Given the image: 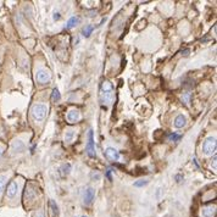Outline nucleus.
<instances>
[{
    "mask_svg": "<svg viewBox=\"0 0 217 217\" xmlns=\"http://www.w3.org/2000/svg\"><path fill=\"white\" fill-rule=\"evenodd\" d=\"M46 112H48V107H46L45 105H43V104L33 105V107H32V116H33L34 120H37V121L44 120Z\"/></svg>",
    "mask_w": 217,
    "mask_h": 217,
    "instance_id": "f257e3e1",
    "label": "nucleus"
},
{
    "mask_svg": "<svg viewBox=\"0 0 217 217\" xmlns=\"http://www.w3.org/2000/svg\"><path fill=\"white\" fill-rule=\"evenodd\" d=\"M203 151L205 155H212L216 151V138L215 137H209L205 139L203 144Z\"/></svg>",
    "mask_w": 217,
    "mask_h": 217,
    "instance_id": "f03ea898",
    "label": "nucleus"
},
{
    "mask_svg": "<svg viewBox=\"0 0 217 217\" xmlns=\"http://www.w3.org/2000/svg\"><path fill=\"white\" fill-rule=\"evenodd\" d=\"M85 151L88 156L95 157V146H94V136H93V131L90 130L88 133V143L85 145Z\"/></svg>",
    "mask_w": 217,
    "mask_h": 217,
    "instance_id": "7ed1b4c3",
    "label": "nucleus"
},
{
    "mask_svg": "<svg viewBox=\"0 0 217 217\" xmlns=\"http://www.w3.org/2000/svg\"><path fill=\"white\" fill-rule=\"evenodd\" d=\"M36 79L38 83L40 84H44V83H48V82L51 79V74L46 71V70H43V68H39L37 73H36Z\"/></svg>",
    "mask_w": 217,
    "mask_h": 217,
    "instance_id": "20e7f679",
    "label": "nucleus"
},
{
    "mask_svg": "<svg viewBox=\"0 0 217 217\" xmlns=\"http://www.w3.org/2000/svg\"><path fill=\"white\" fill-rule=\"evenodd\" d=\"M105 156L110 161H118L120 160V152L115 148H106L105 149Z\"/></svg>",
    "mask_w": 217,
    "mask_h": 217,
    "instance_id": "39448f33",
    "label": "nucleus"
},
{
    "mask_svg": "<svg viewBox=\"0 0 217 217\" xmlns=\"http://www.w3.org/2000/svg\"><path fill=\"white\" fill-rule=\"evenodd\" d=\"M81 120V112L78 110H70L68 112H67V121L70 123H77L78 121Z\"/></svg>",
    "mask_w": 217,
    "mask_h": 217,
    "instance_id": "423d86ee",
    "label": "nucleus"
},
{
    "mask_svg": "<svg viewBox=\"0 0 217 217\" xmlns=\"http://www.w3.org/2000/svg\"><path fill=\"white\" fill-rule=\"evenodd\" d=\"M94 198H95V190L93 188H88L84 193V204L90 205L93 203V200H94Z\"/></svg>",
    "mask_w": 217,
    "mask_h": 217,
    "instance_id": "0eeeda50",
    "label": "nucleus"
},
{
    "mask_svg": "<svg viewBox=\"0 0 217 217\" xmlns=\"http://www.w3.org/2000/svg\"><path fill=\"white\" fill-rule=\"evenodd\" d=\"M17 189H19V185H17V183L15 180L10 182V184L8 187V190H6V194L9 198H14L16 194H17Z\"/></svg>",
    "mask_w": 217,
    "mask_h": 217,
    "instance_id": "6e6552de",
    "label": "nucleus"
},
{
    "mask_svg": "<svg viewBox=\"0 0 217 217\" xmlns=\"http://www.w3.org/2000/svg\"><path fill=\"white\" fill-rule=\"evenodd\" d=\"M49 212L51 217H59V215H60L59 206L54 200H49Z\"/></svg>",
    "mask_w": 217,
    "mask_h": 217,
    "instance_id": "1a4fd4ad",
    "label": "nucleus"
},
{
    "mask_svg": "<svg viewBox=\"0 0 217 217\" xmlns=\"http://www.w3.org/2000/svg\"><path fill=\"white\" fill-rule=\"evenodd\" d=\"M216 214V206H206L201 210V217H214Z\"/></svg>",
    "mask_w": 217,
    "mask_h": 217,
    "instance_id": "9d476101",
    "label": "nucleus"
},
{
    "mask_svg": "<svg viewBox=\"0 0 217 217\" xmlns=\"http://www.w3.org/2000/svg\"><path fill=\"white\" fill-rule=\"evenodd\" d=\"M100 101L101 104H110L112 101V92H100Z\"/></svg>",
    "mask_w": 217,
    "mask_h": 217,
    "instance_id": "9b49d317",
    "label": "nucleus"
},
{
    "mask_svg": "<svg viewBox=\"0 0 217 217\" xmlns=\"http://www.w3.org/2000/svg\"><path fill=\"white\" fill-rule=\"evenodd\" d=\"M185 123H187V118H185V117H184L183 115H178V116L174 118L173 126H174L176 128H182V127L185 126Z\"/></svg>",
    "mask_w": 217,
    "mask_h": 217,
    "instance_id": "f8f14e48",
    "label": "nucleus"
},
{
    "mask_svg": "<svg viewBox=\"0 0 217 217\" xmlns=\"http://www.w3.org/2000/svg\"><path fill=\"white\" fill-rule=\"evenodd\" d=\"M36 196H37V192L31 189V184L27 185L26 192H25V198H27V200H33Z\"/></svg>",
    "mask_w": 217,
    "mask_h": 217,
    "instance_id": "ddd939ff",
    "label": "nucleus"
},
{
    "mask_svg": "<svg viewBox=\"0 0 217 217\" xmlns=\"http://www.w3.org/2000/svg\"><path fill=\"white\" fill-rule=\"evenodd\" d=\"M100 92H114V85L110 81H104L100 87Z\"/></svg>",
    "mask_w": 217,
    "mask_h": 217,
    "instance_id": "4468645a",
    "label": "nucleus"
},
{
    "mask_svg": "<svg viewBox=\"0 0 217 217\" xmlns=\"http://www.w3.org/2000/svg\"><path fill=\"white\" fill-rule=\"evenodd\" d=\"M70 172H71V165H70V163H65V165H62L60 167V174L62 176V177L67 176Z\"/></svg>",
    "mask_w": 217,
    "mask_h": 217,
    "instance_id": "2eb2a0df",
    "label": "nucleus"
},
{
    "mask_svg": "<svg viewBox=\"0 0 217 217\" xmlns=\"http://www.w3.org/2000/svg\"><path fill=\"white\" fill-rule=\"evenodd\" d=\"M79 23V17H76V16H73V17H71L68 21H67V28L70 29V28H73V27H76Z\"/></svg>",
    "mask_w": 217,
    "mask_h": 217,
    "instance_id": "dca6fc26",
    "label": "nucleus"
},
{
    "mask_svg": "<svg viewBox=\"0 0 217 217\" xmlns=\"http://www.w3.org/2000/svg\"><path fill=\"white\" fill-rule=\"evenodd\" d=\"M61 99V95H60V92H59V89H55L52 90V93H51V101L52 103H57L59 100Z\"/></svg>",
    "mask_w": 217,
    "mask_h": 217,
    "instance_id": "f3484780",
    "label": "nucleus"
},
{
    "mask_svg": "<svg viewBox=\"0 0 217 217\" xmlns=\"http://www.w3.org/2000/svg\"><path fill=\"white\" fill-rule=\"evenodd\" d=\"M73 138H74V132L73 131H67L66 134H65V142L72 143L73 142Z\"/></svg>",
    "mask_w": 217,
    "mask_h": 217,
    "instance_id": "a211bd4d",
    "label": "nucleus"
},
{
    "mask_svg": "<svg viewBox=\"0 0 217 217\" xmlns=\"http://www.w3.org/2000/svg\"><path fill=\"white\" fill-rule=\"evenodd\" d=\"M93 26H85L84 28H83V31H82V33H83V36L85 37V38H88L92 34V32H93Z\"/></svg>",
    "mask_w": 217,
    "mask_h": 217,
    "instance_id": "6ab92c4d",
    "label": "nucleus"
},
{
    "mask_svg": "<svg viewBox=\"0 0 217 217\" xmlns=\"http://www.w3.org/2000/svg\"><path fill=\"white\" fill-rule=\"evenodd\" d=\"M149 182L148 180H145V179H140V180H137L136 183H134V187H137V188H140V187H144Z\"/></svg>",
    "mask_w": 217,
    "mask_h": 217,
    "instance_id": "aec40b11",
    "label": "nucleus"
},
{
    "mask_svg": "<svg viewBox=\"0 0 217 217\" xmlns=\"http://www.w3.org/2000/svg\"><path fill=\"white\" fill-rule=\"evenodd\" d=\"M168 138H169V140H173V142H177V140H179V139H180V136H178V134H174V133H172V134H169V136H168Z\"/></svg>",
    "mask_w": 217,
    "mask_h": 217,
    "instance_id": "412c9836",
    "label": "nucleus"
},
{
    "mask_svg": "<svg viewBox=\"0 0 217 217\" xmlns=\"http://www.w3.org/2000/svg\"><path fill=\"white\" fill-rule=\"evenodd\" d=\"M5 178L4 176H0V193H1L4 190V187H5Z\"/></svg>",
    "mask_w": 217,
    "mask_h": 217,
    "instance_id": "4be33fe9",
    "label": "nucleus"
},
{
    "mask_svg": "<svg viewBox=\"0 0 217 217\" xmlns=\"http://www.w3.org/2000/svg\"><path fill=\"white\" fill-rule=\"evenodd\" d=\"M189 96H190L189 93H185V94L182 95V100H183L185 104H187V103H189Z\"/></svg>",
    "mask_w": 217,
    "mask_h": 217,
    "instance_id": "5701e85b",
    "label": "nucleus"
},
{
    "mask_svg": "<svg viewBox=\"0 0 217 217\" xmlns=\"http://www.w3.org/2000/svg\"><path fill=\"white\" fill-rule=\"evenodd\" d=\"M32 217H44V214L42 212V211H38V212H34Z\"/></svg>",
    "mask_w": 217,
    "mask_h": 217,
    "instance_id": "b1692460",
    "label": "nucleus"
},
{
    "mask_svg": "<svg viewBox=\"0 0 217 217\" xmlns=\"http://www.w3.org/2000/svg\"><path fill=\"white\" fill-rule=\"evenodd\" d=\"M182 179H183V176H182V174H176V180H177L178 183L182 182Z\"/></svg>",
    "mask_w": 217,
    "mask_h": 217,
    "instance_id": "393cba45",
    "label": "nucleus"
},
{
    "mask_svg": "<svg viewBox=\"0 0 217 217\" xmlns=\"http://www.w3.org/2000/svg\"><path fill=\"white\" fill-rule=\"evenodd\" d=\"M92 178L98 180V179H100V174H99V173H96V174H95V173H93V174H92Z\"/></svg>",
    "mask_w": 217,
    "mask_h": 217,
    "instance_id": "a878e982",
    "label": "nucleus"
},
{
    "mask_svg": "<svg viewBox=\"0 0 217 217\" xmlns=\"http://www.w3.org/2000/svg\"><path fill=\"white\" fill-rule=\"evenodd\" d=\"M182 54H183L184 56H188L189 55V49H184L183 51H182Z\"/></svg>",
    "mask_w": 217,
    "mask_h": 217,
    "instance_id": "bb28decb",
    "label": "nucleus"
},
{
    "mask_svg": "<svg viewBox=\"0 0 217 217\" xmlns=\"http://www.w3.org/2000/svg\"><path fill=\"white\" fill-rule=\"evenodd\" d=\"M54 20H55V21H57V20H60V14H59V12L54 14Z\"/></svg>",
    "mask_w": 217,
    "mask_h": 217,
    "instance_id": "cd10ccee",
    "label": "nucleus"
},
{
    "mask_svg": "<svg viewBox=\"0 0 217 217\" xmlns=\"http://www.w3.org/2000/svg\"><path fill=\"white\" fill-rule=\"evenodd\" d=\"M106 177H107L110 180H112V178H111V169H109V171L106 172Z\"/></svg>",
    "mask_w": 217,
    "mask_h": 217,
    "instance_id": "c85d7f7f",
    "label": "nucleus"
},
{
    "mask_svg": "<svg viewBox=\"0 0 217 217\" xmlns=\"http://www.w3.org/2000/svg\"><path fill=\"white\" fill-rule=\"evenodd\" d=\"M83 217H87V216H83Z\"/></svg>",
    "mask_w": 217,
    "mask_h": 217,
    "instance_id": "c756f323",
    "label": "nucleus"
}]
</instances>
